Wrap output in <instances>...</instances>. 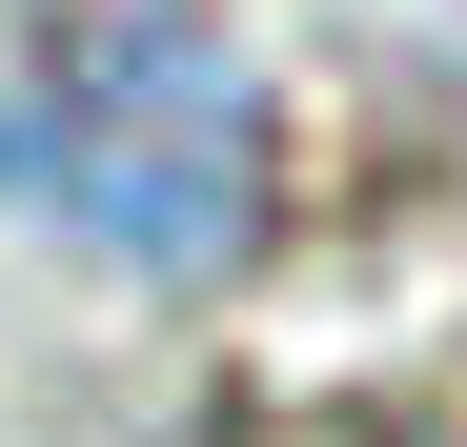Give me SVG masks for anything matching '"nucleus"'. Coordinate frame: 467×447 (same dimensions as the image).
Returning a JSON list of instances; mask_svg holds the SVG:
<instances>
[{"instance_id":"nucleus-1","label":"nucleus","mask_w":467,"mask_h":447,"mask_svg":"<svg viewBox=\"0 0 467 447\" xmlns=\"http://www.w3.org/2000/svg\"><path fill=\"white\" fill-rule=\"evenodd\" d=\"M265 183H285L265 82L183 0H82L0 82V203L61 224V244H102V265H142V285H223L265 244Z\"/></svg>"}]
</instances>
